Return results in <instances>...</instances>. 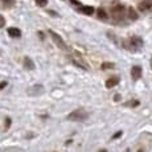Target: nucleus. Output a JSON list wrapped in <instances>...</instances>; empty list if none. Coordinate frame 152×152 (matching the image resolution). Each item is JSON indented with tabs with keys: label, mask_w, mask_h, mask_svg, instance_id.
<instances>
[{
	"label": "nucleus",
	"mask_w": 152,
	"mask_h": 152,
	"mask_svg": "<svg viewBox=\"0 0 152 152\" xmlns=\"http://www.w3.org/2000/svg\"><path fill=\"white\" fill-rule=\"evenodd\" d=\"M4 25H5V19L1 16V15H0V28H3Z\"/></svg>",
	"instance_id": "dca6fc26"
},
{
	"label": "nucleus",
	"mask_w": 152,
	"mask_h": 152,
	"mask_svg": "<svg viewBox=\"0 0 152 152\" xmlns=\"http://www.w3.org/2000/svg\"><path fill=\"white\" fill-rule=\"evenodd\" d=\"M81 11H82V13L87 15V16H90V15L94 13V8L90 7V5H85V7L81 8Z\"/></svg>",
	"instance_id": "1a4fd4ad"
},
{
	"label": "nucleus",
	"mask_w": 152,
	"mask_h": 152,
	"mask_svg": "<svg viewBox=\"0 0 152 152\" xmlns=\"http://www.w3.org/2000/svg\"><path fill=\"white\" fill-rule=\"evenodd\" d=\"M143 45V40L140 37H131L130 39V48L131 50H136Z\"/></svg>",
	"instance_id": "7ed1b4c3"
},
{
	"label": "nucleus",
	"mask_w": 152,
	"mask_h": 152,
	"mask_svg": "<svg viewBox=\"0 0 152 152\" xmlns=\"http://www.w3.org/2000/svg\"><path fill=\"white\" fill-rule=\"evenodd\" d=\"M99 152H107L106 150H101V151H99Z\"/></svg>",
	"instance_id": "aec40b11"
},
{
	"label": "nucleus",
	"mask_w": 152,
	"mask_h": 152,
	"mask_svg": "<svg viewBox=\"0 0 152 152\" xmlns=\"http://www.w3.org/2000/svg\"><path fill=\"white\" fill-rule=\"evenodd\" d=\"M98 17H99V19H102V20H106L107 19V13L104 12L102 8H99V10H98Z\"/></svg>",
	"instance_id": "9b49d317"
},
{
	"label": "nucleus",
	"mask_w": 152,
	"mask_h": 152,
	"mask_svg": "<svg viewBox=\"0 0 152 152\" xmlns=\"http://www.w3.org/2000/svg\"><path fill=\"white\" fill-rule=\"evenodd\" d=\"M49 34H50V37L53 39L54 44L58 46V48L62 49V50H68V45L65 44V41L62 40V37H61L60 34H57L54 31H49Z\"/></svg>",
	"instance_id": "f03ea898"
},
{
	"label": "nucleus",
	"mask_w": 152,
	"mask_h": 152,
	"mask_svg": "<svg viewBox=\"0 0 152 152\" xmlns=\"http://www.w3.org/2000/svg\"><path fill=\"white\" fill-rule=\"evenodd\" d=\"M139 152H143V151H139Z\"/></svg>",
	"instance_id": "4be33fe9"
},
{
	"label": "nucleus",
	"mask_w": 152,
	"mask_h": 152,
	"mask_svg": "<svg viewBox=\"0 0 152 152\" xmlns=\"http://www.w3.org/2000/svg\"><path fill=\"white\" fill-rule=\"evenodd\" d=\"M1 1L4 3V5H5V7H11V5H13L15 0H1Z\"/></svg>",
	"instance_id": "4468645a"
},
{
	"label": "nucleus",
	"mask_w": 152,
	"mask_h": 152,
	"mask_svg": "<svg viewBox=\"0 0 152 152\" xmlns=\"http://www.w3.org/2000/svg\"><path fill=\"white\" fill-rule=\"evenodd\" d=\"M114 68V64H110V62H104L102 64V69L106 70V69H113Z\"/></svg>",
	"instance_id": "f8f14e48"
},
{
	"label": "nucleus",
	"mask_w": 152,
	"mask_h": 152,
	"mask_svg": "<svg viewBox=\"0 0 152 152\" xmlns=\"http://www.w3.org/2000/svg\"><path fill=\"white\" fill-rule=\"evenodd\" d=\"M8 34H10L11 37H13V39H19L20 36H21V32H20L19 28H8Z\"/></svg>",
	"instance_id": "39448f33"
},
{
	"label": "nucleus",
	"mask_w": 152,
	"mask_h": 152,
	"mask_svg": "<svg viewBox=\"0 0 152 152\" xmlns=\"http://www.w3.org/2000/svg\"><path fill=\"white\" fill-rule=\"evenodd\" d=\"M151 68H152V58H151Z\"/></svg>",
	"instance_id": "412c9836"
},
{
	"label": "nucleus",
	"mask_w": 152,
	"mask_h": 152,
	"mask_svg": "<svg viewBox=\"0 0 152 152\" xmlns=\"http://www.w3.org/2000/svg\"><path fill=\"white\" fill-rule=\"evenodd\" d=\"M73 62H74V64H75V65H77V66H78V68H81V69H85V70H86V69H87V66H86V65H85V64H82V62H78V61H77V60H73Z\"/></svg>",
	"instance_id": "ddd939ff"
},
{
	"label": "nucleus",
	"mask_w": 152,
	"mask_h": 152,
	"mask_svg": "<svg viewBox=\"0 0 152 152\" xmlns=\"http://www.w3.org/2000/svg\"><path fill=\"white\" fill-rule=\"evenodd\" d=\"M128 17H130L131 20H136V19H138V13L135 12V10H134V8H128Z\"/></svg>",
	"instance_id": "9d476101"
},
{
	"label": "nucleus",
	"mask_w": 152,
	"mask_h": 152,
	"mask_svg": "<svg viewBox=\"0 0 152 152\" xmlns=\"http://www.w3.org/2000/svg\"><path fill=\"white\" fill-rule=\"evenodd\" d=\"M122 135V132H121V131H119V132H116V135H114V139H115V138H119V136H121Z\"/></svg>",
	"instance_id": "a211bd4d"
},
{
	"label": "nucleus",
	"mask_w": 152,
	"mask_h": 152,
	"mask_svg": "<svg viewBox=\"0 0 152 152\" xmlns=\"http://www.w3.org/2000/svg\"><path fill=\"white\" fill-rule=\"evenodd\" d=\"M11 126V119H7V124H5V127H10Z\"/></svg>",
	"instance_id": "6ab92c4d"
},
{
	"label": "nucleus",
	"mask_w": 152,
	"mask_h": 152,
	"mask_svg": "<svg viewBox=\"0 0 152 152\" xmlns=\"http://www.w3.org/2000/svg\"><path fill=\"white\" fill-rule=\"evenodd\" d=\"M131 77H132L134 81H138L140 77H142V68L140 66H134L131 69Z\"/></svg>",
	"instance_id": "20e7f679"
},
{
	"label": "nucleus",
	"mask_w": 152,
	"mask_h": 152,
	"mask_svg": "<svg viewBox=\"0 0 152 152\" xmlns=\"http://www.w3.org/2000/svg\"><path fill=\"white\" fill-rule=\"evenodd\" d=\"M36 3H37V5H40V7H45L48 0H36Z\"/></svg>",
	"instance_id": "2eb2a0df"
},
{
	"label": "nucleus",
	"mask_w": 152,
	"mask_h": 152,
	"mask_svg": "<svg viewBox=\"0 0 152 152\" xmlns=\"http://www.w3.org/2000/svg\"><path fill=\"white\" fill-rule=\"evenodd\" d=\"M119 83V77H113V78H109L106 81V87L107 89H111V87L116 86Z\"/></svg>",
	"instance_id": "0eeeda50"
},
{
	"label": "nucleus",
	"mask_w": 152,
	"mask_h": 152,
	"mask_svg": "<svg viewBox=\"0 0 152 152\" xmlns=\"http://www.w3.org/2000/svg\"><path fill=\"white\" fill-rule=\"evenodd\" d=\"M87 118H89V114L85 110H75L68 115L69 121H74V122H82V121H86Z\"/></svg>",
	"instance_id": "f257e3e1"
},
{
	"label": "nucleus",
	"mask_w": 152,
	"mask_h": 152,
	"mask_svg": "<svg viewBox=\"0 0 152 152\" xmlns=\"http://www.w3.org/2000/svg\"><path fill=\"white\" fill-rule=\"evenodd\" d=\"M5 86H7V82H5V81H4V82H1V83H0V90H1V89H4Z\"/></svg>",
	"instance_id": "f3484780"
},
{
	"label": "nucleus",
	"mask_w": 152,
	"mask_h": 152,
	"mask_svg": "<svg viewBox=\"0 0 152 152\" xmlns=\"http://www.w3.org/2000/svg\"><path fill=\"white\" fill-rule=\"evenodd\" d=\"M24 68L28 69V70H33L34 69V64H33V61H32L31 58H28V57L24 58Z\"/></svg>",
	"instance_id": "6e6552de"
},
{
	"label": "nucleus",
	"mask_w": 152,
	"mask_h": 152,
	"mask_svg": "<svg viewBox=\"0 0 152 152\" xmlns=\"http://www.w3.org/2000/svg\"><path fill=\"white\" fill-rule=\"evenodd\" d=\"M139 10L142 11V12H151L152 11V3H140L139 4Z\"/></svg>",
	"instance_id": "423d86ee"
}]
</instances>
